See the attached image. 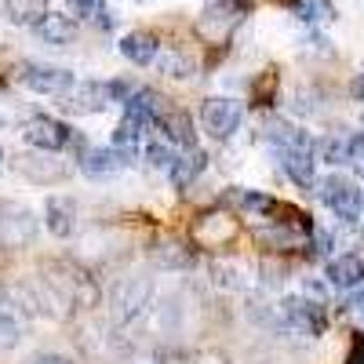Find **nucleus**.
Returning <instances> with one entry per match:
<instances>
[{
  "label": "nucleus",
  "mask_w": 364,
  "mask_h": 364,
  "mask_svg": "<svg viewBox=\"0 0 364 364\" xmlns=\"http://www.w3.org/2000/svg\"><path fill=\"white\" fill-rule=\"evenodd\" d=\"M317 197L324 200L328 211H336L343 223H353L360 215V190H357V182L346 178V175H324L317 182Z\"/></svg>",
  "instance_id": "obj_1"
},
{
  "label": "nucleus",
  "mask_w": 364,
  "mask_h": 364,
  "mask_svg": "<svg viewBox=\"0 0 364 364\" xmlns=\"http://www.w3.org/2000/svg\"><path fill=\"white\" fill-rule=\"evenodd\" d=\"M240 120H245V106L237 99H226V95H211L200 102V128L211 135V139H230Z\"/></svg>",
  "instance_id": "obj_2"
},
{
  "label": "nucleus",
  "mask_w": 364,
  "mask_h": 364,
  "mask_svg": "<svg viewBox=\"0 0 364 364\" xmlns=\"http://www.w3.org/2000/svg\"><path fill=\"white\" fill-rule=\"evenodd\" d=\"M18 80L37 91V95H66V91L77 84L73 70H63V66H48V63H22L18 66Z\"/></svg>",
  "instance_id": "obj_3"
},
{
  "label": "nucleus",
  "mask_w": 364,
  "mask_h": 364,
  "mask_svg": "<svg viewBox=\"0 0 364 364\" xmlns=\"http://www.w3.org/2000/svg\"><path fill=\"white\" fill-rule=\"evenodd\" d=\"M22 139L29 146L44 149V154H58V149H66L70 142H77L73 128L63 124V120H55V117H33V120H26Z\"/></svg>",
  "instance_id": "obj_4"
},
{
  "label": "nucleus",
  "mask_w": 364,
  "mask_h": 364,
  "mask_svg": "<svg viewBox=\"0 0 364 364\" xmlns=\"http://www.w3.org/2000/svg\"><path fill=\"white\" fill-rule=\"evenodd\" d=\"M284 321L302 331V336H321L328 328V314H324V302H314L306 295H291L284 299Z\"/></svg>",
  "instance_id": "obj_5"
},
{
  "label": "nucleus",
  "mask_w": 364,
  "mask_h": 364,
  "mask_svg": "<svg viewBox=\"0 0 364 364\" xmlns=\"http://www.w3.org/2000/svg\"><path fill=\"white\" fill-rule=\"evenodd\" d=\"M58 99H63L58 106L66 113H99L109 106V91H106V80H80Z\"/></svg>",
  "instance_id": "obj_6"
},
{
  "label": "nucleus",
  "mask_w": 364,
  "mask_h": 364,
  "mask_svg": "<svg viewBox=\"0 0 364 364\" xmlns=\"http://www.w3.org/2000/svg\"><path fill=\"white\" fill-rule=\"evenodd\" d=\"M149 291H154V284H149L146 277H132V281L120 284L117 295H113V314H117V321H132V317H139L142 306L149 302Z\"/></svg>",
  "instance_id": "obj_7"
},
{
  "label": "nucleus",
  "mask_w": 364,
  "mask_h": 364,
  "mask_svg": "<svg viewBox=\"0 0 364 364\" xmlns=\"http://www.w3.org/2000/svg\"><path fill=\"white\" fill-rule=\"evenodd\" d=\"M157 132H164V139L168 142H178L182 149H197V132H193V120H190V113L186 109H178L175 102L157 117V124H154Z\"/></svg>",
  "instance_id": "obj_8"
},
{
  "label": "nucleus",
  "mask_w": 364,
  "mask_h": 364,
  "mask_svg": "<svg viewBox=\"0 0 364 364\" xmlns=\"http://www.w3.org/2000/svg\"><path fill=\"white\" fill-rule=\"evenodd\" d=\"M33 33L44 41V44H58V48H63V44H73L77 37H80V22L66 11H48L37 26H33Z\"/></svg>",
  "instance_id": "obj_9"
},
{
  "label": "nucleus",
  "mask_w": 364,
  "mask_h": 364,
  "mask_svg": "<svg viewBox=\"0 0 364 364\" xmlns=\"http://www.w3.org/2000/svg\"><path fill=\"white\" fill-rule=\"evenodd\" d=\"M124 164H128V157L120 154V149H113V146H91L87 154L80 157V171L91 175V178H109L117 171H124Z\"/></svg>",
  "instance_id": "obj_10"
},
{
  "label": "nucleus",
  "mask_w": 364,
  "mask_h": 364,
  "mask_svg": "<svg viewBox=\"0 0 364 364\" xmlns=\"http://www.w3.org/2000/svg\"><path fill=\"white\" fill-rule=\"evenodd\" d=\"M262 135H266V142L277 149V154H284V149H317L314 139L302 132V128L288 124V120H277V117L262 124Z\"/></svg>",
  "instance_id": "obj_11"
},
{
  "label": "nucleus",
  "mask_w": 364,
  "mask_h": 364,
  "mask_svg": "<svg viewBox=\"0 0 364 364\" xmlns=\"http://www.w3.org/2000/svg\"><path fill=\"white\" fill-rule=\"evenodd\" d=\"M117 48H120V55H124L128 63H135V66H154V63H157V55H161L157 37H154V33H146V29L124 33V37L117 41Z\"/></svg>",
  "instance_id": "obj_12"
},
{
  "label": "nucleus",
  "mask_w": 364,
  "mask_h": 364,
  "mask_svg": "<svg viewBox=\"0 0 364 364\" xmlns=\"http://www.w3.org/2000/svg\"><path fill=\"white\" fill-rule=\"evenodd\" d=\"M328 284L331 288H360L364 284V259L346 252V255H336L328 262Z\"/></svg>",
  "instance_id": "obj_13"
},
{
  "label": "nucleus",
  "mask_w": 364,
  "mask_h": 364,
  "mask_svg": "<svg viewBox=\"0 0 364 364\" xmlns=\"http://www.w3.org/2000/svg\"><path fill=\"white\" fill-rule=\"evenodd\" d=\"M277 157H281L284 175L295 182V186H302V190L314 186V168H317V154H314V149H284V154H277Z\"/></svg>",
  "instance_id": "obj_14"
},
{
  "label": "nucleus",
  "mask_w": 364,
  "mask_h": 364,
  "mask_svg": "<svg viewBox=\"0 0 364 364\" xmlns=\"http://www.w3.org/2000/svg\"><path fill=\"white\" fill-rule=\"evenodd\" d=\"M0 15L11 26H29L33 29L48 15V0H0Z\"/></svg>",
  "instance_id": "obj_15"
},
{
  "label": "nucleus",
  "mask_w": 364,
  "mask_h": 364,
  "mask_svg": "<svg viewBox=\"0 0 364 364\" xmlns=\"http://www.w3.org/2000/svg\"><path fill=\"white\" fill-rule=\"evenodd\" d=\"M204 168H208V157L200 154V149H186V154H175L168 175H171V182H175V190H186Z\"/></svg>",
  "instance_id": "obj_16"
},
{
  "label": "nucleus",
  "mask_w": 364,
  "mask_h": 364,
  "mask_svg": "<svg viewBox=\"0 0 364 364\" xmlns=\"http://www.w3.org/2000/svg\"><path fill=\"white\" fill-rule=\"evenodd\" d=\"M77 226V204L73 197H51L48 200V230L55 237H70Z\"/></svg>",
  "instance_id": "obj_17"
},
{
  "label": "nucleus",
  "mask_w": 364,
  "mask_h": 364,
  "mask_svg": "<svg viewBox=\"0 0 364 364\" xmlns=\"http://www.w3.org/2000/svg\"><path fill=\"white\" fill-rule=\"evenodd\" d=\"M146 124H139V120H132V117H120V124L113 128V149H120L124 157H132V154H139V149L146 146Z\"/></svg>",
  "instance_id": "obj_18"
},
{
  "label": "nucleus",
  "mask_w": 364,
  "mask_h": 364,
  "mask_svg": "<svg viewBox=\"0 0 364 364\" xmlns=\"http://www.w3.org/2000/svg\"><path fill=\"white\" fill-rule=\"evenodd\" d=\"M66 8L77 22H95L99 29H109L113 26V15L106 8V0H66Z\"/></svg>",
  "instance_id": "obj_19"
},
{
  "label": "nucleus",
  "mask_w": 364,
  "mask_h": 364,
  "mask_svg": "<svg viewBox=\"0 0 364 364\" xmlns=\"http://www.w3.org/2000/svg\"><path fill=\"white\" fill-rule=\"evenodd\" d=\"M295 15L302 18V22H324V18H331V4L328 0H295Z\"/></svg>",
  "instance_id": "obj_20"
},
{
  "label": "nucleus",
  "mask_w": 364,
  "mask_h": 364,
  "mask_svg": "<svg viewBox=\"0 0 364 364\" xmlns=\"http://www.w3.org/2000/svg\"><path fill=\"white\" fill-rule=\"evenodd\" d=\"M142 157H146V164H154V168H171L175 149L168 142H146L142 146Z\"/></svg>",
  "instance_id": "obj_21"
},
{
  "label": "nucleus",
  "mask_w": 364,
  "mask_h": 364,
  "mask_svg": "<svg viewBox=\"0 0 364 364\" xmlns=\"http://www.w3.org/2000/svg\"><path fill=\"white\" fill-rule=\"evenodd\" d=\"M321 157L328 164H350V139H328V142H321Z\"/></svg>",
  "instance_id": "obj_22"
},
{
  "label": "nucleus",
  "mask_w": 364,
  "mask_h": 364,
  "mask_svg": "<svg viewBox=\"0 0 364 364\" xmlns=\"http://www.w3.org/2000/svg\"><path fill=\"white\" fill-rule=\"evenodd\" d=\"M157 58H161V55H157ZM161 70H164L168 77H178V80H182V77L193 73V63H190L186 55H178V51H168V55L161 58Z\"/></svg>",
  "instance_id": "obj_23"
},
{
  "label": "nucleus",
  "mask_w": 364,
  "mask_h": 364,
  "mask_svg": "<svg viewBox=\"0 0 364 364\" xmlns=\"http://www.w3.org/2000/svg\"><path fill=\"white\" fill-rule=\"evenodd\" d=\"M29 364H73L70 357H63V353H37Z\"/></svg>",
  "instance_id": "obj_24"
},
{
  "label": "nucleus",
  "mask_w": 364,
  "mask_h": 364,
  "mask_svg": "<svg viewBox=\"0 0 364 364\" xmlns=\"http://www.w3.org/2000/svg\"><path fill=\"white\" fill-rule=\"evenodd\" d=\"M350 95H353L357 102H364V70L353 77V84H350Z\"/></svg>",
  "instance_id": "obj_25"
},
{
  "label": "nucleus",
  "mask_w": 364,
  "mask_h": 364,
  "mask_svg": "<svg viewBox=\"0 0 364 364\" xmlns=\"http://www.w3.org/2000/svg\"><path fill=\"white\" fill-rule=\"evenodd\" d=\"M346 364H364V339H353V350H350Z\"/></svg>",
  "instance_id": "obj_26"
},
{
  "label": "nucleus",
  "mask_w": 364,
  "mask_h": 364,
  "mask_svg": "<svg viewBox=\"0 0 364 364\" xmlns=\"http://www.w3.org/2000/svg\"><path fill=\"white\" fill-rule=\"evenodd\" d=\"M360 211H364V190H360Z\"/></svg>",
  "instance_id": "obj_27"
},
{
  "label": "nucleus",
  "mask_w": 364,
  "mask_h": 364,
  "mask_svg": "<svg viewBox=\"0 0 364 364\" xmlns=\"http://www.w3.org/2000/svg\"><path fill=\"white\" fill-rule=\"evenodd\" d=\"M0 161H4V149H0Z\"/></svg>",
  "instance_id": "obj_28"
}]
</instances>
